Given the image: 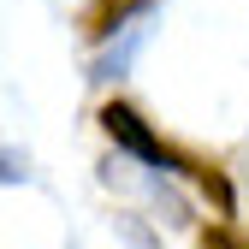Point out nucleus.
Listing matches in <instances>:
<instances>
[{
    "instance_id": "1",
    "label": "nucleus",
    "mask_w": 249,
    "mask_h": 249,
    "mask_svg": "<svg viewBox=\"0 0 249 249\" xmlns=\"http://www.w3.org/2000/svg\"><path fill=\"white\" fill-rule=\"evenodd\" d=\"M137 6H148V0H89V6H83V36H89V42H101L107 30H119Z\"/></svg>"
},
{
    "instance_id": "2",
    "label": "nucleus",
    "mask_w": 249,
    "mask_h": 249,
    "mask_svg": "<svg viewBox=\"0 0 249 249\" xmlns=\"http://www.w3.org/2000/svg\"><path fill=\"white\" fill-rule=\"evenodd\" d=\"M202 249H243V237L226 231V226H208V231H202Z\"/></svg>"
}]
</instances>
